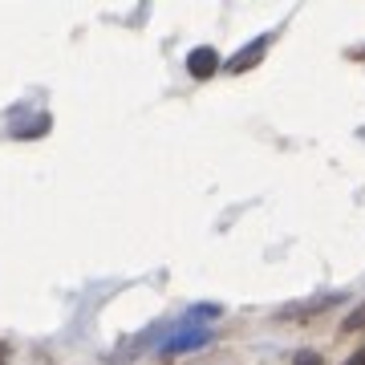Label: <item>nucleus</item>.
<instances>
[{
  "label": "nucleus",
  "instance_id": "obj_5",
  "mask_svg": "<svg viewBox=\"0 0 365 365\" xmlns=\"http://www.w3.org/2000/svg\"><path fill=\"white\" fill-rule=\"evenodd\" d=\"M292 365H325V361H321V353H313V349H300V353H297V361H292Z\"/></svg>",
  "mask_w": 365,
  "mask_h": 365
},
{
  "label": "nucleus",
  "instance_id": "obj_3",
  "mask_svg": "<svg viewBox=\"0 0 365 365\" xmlns=\"http://www.w3.org/2000/svg\"><path fill=\"white\" fill-rule=\"evenodd\" d=\"M264 49H268V37L248 41V45H244V49L235 53V57H232V61H227L223 69H227V73H244V69H252V66H256V61L264 57Z\"/></svg>",
  "mask_w": 365,
  "mask_h": 365
},
{
  "label": "nucleus",
  "instance_id": "obj_4",
  "mask_svg": "<svg viewBox=\"0 0 365 365\" xmlns=\"http://www.w3.org/2000/svg\"><path fill=\"white\" fill-rule=\"evenodd\" d=\"M220 313H223L220 304H195V309H191V317H203V321H215Z\"/></svg>",
  "mask_w": 365,
  "mask_h": 365
},
{
  "label": "nucleus",
  "instance_id": "obj_2",
  "mask_svg": "<svg viewBox=\"0 0 365 365\" xmlns=\"http://www.w3.org/2000/svg\"><path fill=\"white\" fill-rule=\"evenodd\" d=\"M187 69H191V78H211L215 69H220V53L211 49V45H199V49L187 53Z\"/></svg>",
  "mask_w": 365,
  "mask_h": 365
},
{
  "label": "nucleus",
  "instance_id": "obj_1",
  "mask_svg": "<svg viewBox=\"0 0 365 365\" xmlns=\"http://www.w3.org/2000/svg\"><path fill=\"white\" fill-rule=\"evenodd\" d=\"M207 341H211V329H207V325L175 329V333L163 341V353H191V349H203Z\"/></svg>",
  "mask_w": 365,
  "mask_h": 365
},
{
  "label": "nucleus",
  "instance_id": "obj_7",
  "mask_svg": "<svg viewBox=\"0 0 365 365\" xmlns=\"http://www.w3.org/2000/svg\"><path fill=\"white\" fill-rule=\"evenodd\" d=\"M345 365H365V349H357V353H353V357H349Z\"/></svg>",
  "mask_w": 365,
  "mask_h": 365
},
{
  "label": "nucleus",
  "instance_id": "obj_6",
  "mask_svg": "<svg viewBox=\"0 0 365 365\" xmlns=\"http://www.w3.org/2000/svg\"><path fill=\"white\" fill-rule=\"evenodd\" d=\"M361 321H365V309H357V313H353L349 321H345V329H357V325H361Z\"/></svg>",
  "mask_w": 365,
  "mask_h": 365
}]
</instances>
